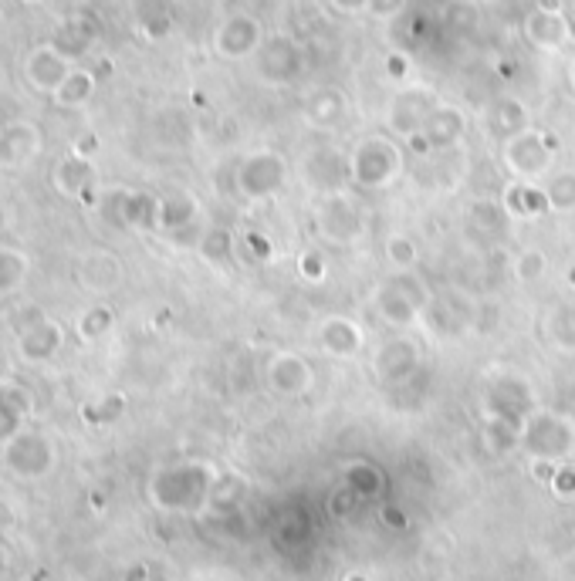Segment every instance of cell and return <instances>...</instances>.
<instances>
[{"instance_id": "6da1fadb", "label": "cell", "mask_w": 575, "mask_h": 581, "mask_svg": "<svg viewBox=\"0 0 575 581\" xmlns=\"http://www.w3.org/2000/svg\"><path fill=\"white\" fill-rule=\"evenodd\" d=\"M0 460L17 480H41L55 470L58 453L51 436L38 433V429H17L11 440L0 446Z\"/></svg>"}, {"instance_id": "7a4b0ae2", "label": "cell", "mask_w": 575, "mask_h": 581, "mask_svg": "<svg viewBox=\"0 0 575 581\" xmlns=\"http://www.w3.org/2000/svg\"><path fill=\"white\" fill-rule=\"evenodd\" d=\"M72 68H75V61L68 58L55 41H48V44H38L28 55V61H24V78H28V85L34 92L55 95L58 85L72 75Z\"/></svg>"}, {"instance_id": "3957f363", "label": "cell", "mask_w": 575, "mask_h": 581, "mask_svg": "<svg viewBox=\"0 0 575 581\" xmlns=\"http://www.w3.org/2000/svg\"><path fill=\"white\" fill-rule=\"evenodd\" d=\"M44 153V132L31 119L0 125V169L31 166Z\"/></svg>"}, {"instance_id": "277c9868", "label": "cell", "mask_w": 575, "mask_h": 581, "mask_svg": "<svg viewBox=\"0 0 575 581\" xmlns=\"http://www.w3.org/2000/svg\"><path fill=\"white\" fill-rule=\"evenodd\" d=\"M61 345H65V328L48 315L24 321L21 332H17V355L28 365H41V362L55 359Z\"/></svg>"}, {"instance_id": "5b68a950", "label": "cell", "mask_w": 575, "mask_h": 581, "mask_svg": "<svg viewBox=\"0 0 575 581\" xmlns=\"http://www.w3.org/2000/svg\"><path fill=\"white\" fill-rule=\"evenodd\" d=\"M92 183H95V173H92V166H88L85 156H65L55 166V186H58V193L82 196L85 190H92Z\"/></svg>"}, {"instance_id": "8992f818", "label": "cell", "mask_w": 575, "mask_h": 581, "mask_svg": "<svg viewBox=\"0 0 575 581\" xmlns=\"http://www.w3.org/2000/svg\"><path fill=\"white\" fill-rule=\"evenodd\" d=\"M92 95H95V75L88 68H72V75L58 85L51 102H55L58 109H82V105L92 102Z\"/></svg>"}, {"instance_id": "52a82bcc", "label": "cell", "mask_w": 575, "mask_h": 581, "mask_svg": "<svg viewBox=\"0 0 575 581\" xmlns=\"http://www.w3.org/2000/svg\"><path fill=\"white\" fill-rule=\"evenodd\" d=\"M28 274H31V261L24 250L0 247V301L14 298V294L24 288Z\"/></svg>"}, {"instance_id": "ba28073f", "label": "cell", "mask_w": 575, "mask_h": 581, "mask_svg": "<svg viewBox=\"0 0 575 581\" xmlns=\"http://www.w3.org/2000/svg\"><path fill=\"white\" fill-rule=\"evenodd\" d=\"M24 416H28V399L21 389L4 386L0 389V446H4L17 429H24Z\"/></svg>"}, {"instance_id": "9c48e42d", "label": "cell", "mask_w": 575, "mask_h": 581, "mask_svg": "<svg viewBox=\"0 0 575 581\" xmlns=\"http://www.w3.org/2000/svg\"><path fill=\"white\" fill-rule=\"evenodd\" d=\"M119 261L112 254H88L82 264V281L92 291H109L119 284Z\"/></svg>"}, {"instance_id": "30bf717a", "label": "cell", "mask_w": 575, "mask_h": 581, "mask_svg": "<svg viewBox=\"0 0 575 581\" xmlns=\"http://www.w3.org/2000/svg\"><path fill=\"white\" fill-rule=\"evenodd\" d=\"M51 41H55L58 48L65 51V55L75 61V58L82 55V51L88 48V44H92V31H88L82 21H68L65 28H61Z\"/></svg>"}, {"instance_id": "8fae6325", "label": "cell", "mask_w": 575, "mask_h": 581, "mask_svg": "<svg viewBox=\"0 0 575 581\" xmlns=\"http://www.w3.org/2000/svg\"><path fill=\"white\" fill-rule=\"evenodd\" d=\"M447 122V109H437V115H430L427 119V139L433 142V146H450L460 132H464V119L460 115H454V122L444 125Z\"/></svg>"}, {"instance_id": "7c38bea8", "label": "cell", "mask_w": 575, "mask_h": 581, "mask_svg": "<svg viewBox=\"0 0 575 581\" xmlns=\"http://www.w3.org/2000/svg\"><path fill=\"white\" fill-rule=\"evenodd\" d=\"M112 328V311L109 308H92V311H85L82 321L75 325V332L85 338V342H95L99 335H105Z\"/></svg>"}, {"instance_id": "4fadbf2b", "label": "cell", "mask_w": 575, "mask_h": 581, "mask_svg": "<svg viewBox=\"0 0 575 581\" xmlns=\"http://www.w3.org/2000/svg\"><path fill=\"white\" fill-rule=\"evenodd\" d=\"M548 207L552 210H569L575 207V173H565L559 176L552 186H548Z\"/></svg>"}, {"instance_id": "5bb4252c", "label": "cell", "mask_w": 575, "mask_h": 581, "mask_svg": "<svg viewBox=\"0 0 575 581\" xmlns=\"http://www.w3.org/2000/svg\"><path fill=\"white\" fill-rule=\"evenodd\" d=\"M383 311H386V318L393 321V325H406V321H413L410 298H400V294H393V291L383 294Z\"/></svg>"}, {"instance_id": "9a60e30c", "label": "cell", "mask_w": 575, "mask_h": 581, "mask_svg": "<svg viewBox=\"0 0 575 581\" xmlns=\"http://www.w3.org/2000/svg\"><path fill=\"white\" fill-rule=\"evenodd\" d=\"M545 267H548V261H545V254L542 250H525V254L518 257V277L521 281H535V277H542L545 274Z\"/></svg>"}, {"instance_id": "2e32d148", "label": "cell", "mask_w": 575, "mask_h": 581, "mask_svg": "<svg viewBox=\"0 0 575 581\" xmlns=\"http://www.w3.org/2000/svg\"><path fill=\"white\" fill-rule=\"evenodd\" d=\"M386 254H389V261H393L396 267H410L413 261H417V247H413L406 237H393V240H389Z\"/></svg>"}, {"instance_id": "e0dca14e", "label": "cell", "mask_w": 575, "mask_h": 581, "mask_svg": "<svg viewBox=\"0 0 575 581\" xmlns=\"http://www.w3.org/2000/svg\"><path fill=\"white\" fill-rule=\"evenodd\" d=\"M112 402H115V406H122L119 396H112ZM119 413H122V409H112V413H105V406H85V419H88V423H109V419H115Z\"/></svg>"}, {"instance_id": "ac0fdd59", "label": "cell", "mask_w": 575, "mask_h": 581, "mask_svg": "<svg viewBox=\"0 0 575 581\" xmlns=\"http://www.w3.org/2000/svg\"><path fill=\"white\" fill-rule=\"evenodd\" d=\"M555 490H559L562 497H569V494H575V470L572 467H562V470H555Z\"/></svg>"}, {"instance_id": "d6986e66", "label": "cell", "mask_w": 575, "mask_h": 581, "mask_svg": "<svg viewBox=\"0 0 575 581\" xmlns=\"http://www.w3.org/2000/svg\"><path fill=\"white\" fill-rule=\"evenodd\" d=\"M302 267H305V274L312 277V281H318V277H322V271H318V257H302Z\"/></svg>"}, {"instance_id": "ffe728a7", "label": "cell", "mask_w": 575, "mask_h": 581, "mask_svg": "<svg viewBox=\"0 0 575 581\" xmlns=\"http://www.w3.org/2000/svg\"><path fill=\"white\" fill-rule=\"evenodd\" d=\"M535 477H538V480H555V467H552V463H542V460H538V463H535Z\"/></svg>"}, {"instance_id": "44dd1931", "label": "cell", "mask_w": 575, "mask_h": 581, "mask_svg": "<svg viewBox=\"0 0 575 581\" xmlns=\"http://www.w3.org/2000/svg\"><path fill=\"white\" fill-rule=\"evenodd\" d=\"M7 571H11V554H7V548L0 544V581L7 578Z\"/></svg>"}, {"instance_id": "7402d4cb", "label": "cell", "mask_w": 575, "mask_h": 581, "mask_svg": "<svg viewBox=\"0 0 575 581\" xmlns=\"http://www.w3.org/2000/svg\"><path fill=\"white\" fill-rule=\"evenodd\" d=\"M21 4H31L34 7V4H41V0H21Z\"/></svg>"}]
</instances>
